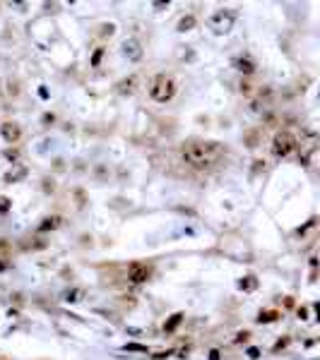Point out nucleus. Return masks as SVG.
Listing matches in <instances>:
<instances>
[{
    "instance_id": "nucleus-16",
    "label": "nucleus",
    "mask_w": 320,
    "mask_h": 360,
    "mask_svg": "<svg viewBox=\"0 0 320 360\" xmlns=\"http://www.w3.org/2000/svg\"><path fill=\"white\" fill-rule=\"evenodd\" d=\"M123 348L125 351H137V353H147V346H140V343H125Z\"/></svg>"
},
{
    "instance_id": "nucleus-28",
    "label": "nucleus",
    "mask_w": 320,
    "mask_h": 360,
    "mask_svg": "<svg viewBox=\"0 0 320 360\" xmlns=\"http://www.w3.org/2000/svg\"><path fill=\"white\" fill-rule=\"evenodd\" d=\"M7 269V262H2V259H0V271H5Z\"/></svg>"
},
{
    "instance_id": "nucleus-2",
    "label": "nucleus",
    "mask_w": 320,
    "mask_h": 360,
    "mask_svg": "<svg viewBox=\"0 0 320 360\" xmlns=\"http://www.w3.org/2000/svg\"><path fill=\"white\" fill-rule=\"evenodd\" d=\"M150 94H152V99L159 101V104L171 101L173 94H176V82H173V77H171V74H157V77L152 79Z\"/></svg>"
},
{
    "instance_id": "nucleus-9",
    "label": "nucleus",
    "mask_w": 320,
    "mask_h": 360,
    "mask_svg": "<svg viewBox=\"0 0 320 360\" xmlns=\"http://www.w3.org/2000/svg\"><path fill=\"white\" fill-rule=\"evenodd\" d=\"M27 173H29V171H27V166H22V163H15V166H12V168L5 173V182H10V185H12V182H19V180L27 178Z\"/></svg>"
},
{
    "instance_id": "nucleus-14",
    "label": "nucleus",
    "mask_w": 320,
    "mask_h": 360,
    "mask_svg": "<svg viewBox=\"0 0 320 360\" xmlns=\"http://www.w3.org/2000/svg\"><path fill=\"white\" fill-rule=\"evenodd\" d=\"M183 322V315H181V312H176V315H171V320L166 324H164V331H173V329H176V326H178V324Z\"/></svg>"
},
{
    "instance_id": "nucleus-26",
    "label": "nucleus",
    "mask_w": 320,
    "mask_h": 360,
    "mask_svg": "<svg viewBox=\"0 0 320 360\" xmlns=\"http://www.w3.org/2000/svg\"><path fill=\"white\" fill-rule=\"evenodd\" d=\"M5 156H7V159H10V161H15V159H17V151H7V154H5Z\"/></svg>"
},
{
    "instance_id": "nucleus-6",
    "label": "nucleus",
    "mask_w": 320,
    "mask_h": 360,
    "mask_svg": "<svg viewBox=\"0 0 320 360\" xmlns=\"http://www.w3.org/2000/svg\"><path fill=\"white\" fill-rule=\"evenodd\" d=\"M128 279L132 284H145L150 279V267L147 264H140V262H132L130 269H128Z\"/></svg>"
},
{
    "instance_id": "nucleus-21",
    "label": "nucleus",
    "mask_w": 320,
    "mask_h": 360,
    "mask_svg": "<svg viewBox=\"0 0 320 360\" xmlns=\"http://www.w3.org/2000/svg\"><path fill=\"white\" fill-rule=\"evenodd\" d=\"M248 358L258 360V358H260V351H258V348H248Z\"/></svg>"
},
{
    "instance_id": "nucleus-24",
    "label": "nucleus",
    "mask_w": 320,
    "mask_h": 360,
    "mask_svg": "<svg viewBox=\"0 0 320 360\" xmlns=\"http://www.w3.org/2000/svg\"><path fill=\"white\" fill-rule=\"evenodd\" d=\"M111 34H113V24H106L104 32H101V36H111Z\"/></svg>"
},
{
    "instance_id": "nucleus-18",
    "label": "nucleus",
    "mask_w": 320,
    "mask_h": 360,
    "mask_svg": "<svg viewBox=\"0 0 320 360\" xmlns=\"http://www.w3.org/2000/svg\"><path fill=\"white\" fill-rule=\"evenodd\" d=\"M207 360H222V351L219 348H212L207 353Z\"/></svg>"
},
{
    "instance_id": "nucleus-10",
    "label": "nucleus",
    "mask_w": 320,
    "mask_h": 360,
    "mask_svg": "<svg viewBox=\"0 0 320 360\" xmlns=\"http://www.w3.org/2000/svg\"><path fill=\"white\" fill-rule=\"evenodd\" d=\"M234 68L241 72V74H253V72H255V63H253V58H248V55H239V58L234 60Z\"/></svg>"
},
{
    "instance_id": "nucleus-20",
    "label": "nucleus",
    "mask_w": 320,
    "mask_h": 360,
    "mask_svg": "<svg viewBox=\"0 0 320 360\" xmlns=\"http://www.w3.org/2000/svg\"><path fill=\"white\" fill-rule=\"evenodd\" d=\"M245 279H248V281H241V284H239V286H241V288H245V290H248V288H253V286H255V281H253V276H245Z\"/></svg>"
},
{
    "instance_id": "nucleus-1",
    "label": "nucleus",
    "mask_w": 320,
    "mask_h": 360,
    "mask_svg": "<svg viewBox=\"0 0 320 360\" xmlns=\"http://www.w3.org/2000/svg\"><path fill=\"white\" fill-rule=\"evenodd\" d=\"M224 154L222 144L217 142H200V140H193L183 146V159L186 163H190L193 168H207L212 163H217V159Z\"/></svg>"
},
{
    "instance_id": "nucleus-7",
    "label": "nucleus",
    "mask_w": 320,
    "mask_h": 360,
    "mask_svg": "<svg viewBox=\"0 0 320 360\" xmlns=\"http://www.w3.org/2000/svg\"><path fill=\"white\" fill-rule=\"evenodd\" d=\"M0 135H2V140L7 144H15L22 137V130H19L17 123H2L0 125Z\"/></svg>"
},
{
    "instance_id": "nucleus-5",
    "label": "nucleus",
    "mask_w": 320,
    "mask_h": 360,
    "mask_svg": "<svg viewBox=\"0 0 320 360\" xmlns=\"http://www.w3.org/2000/svg\"><path fill=\"white\" fill-rule=\"evenodd\" d=\"M120 53L125 55L128 60L137 63V60L142 58V46H140V41H137V38H125V41L120 43Z\"/></svg>"
},
{
    "instance_id": "nucleus-12",
    "label": "nucleus",
    "mask_w": 320,
    "mask_h": 360,
    "mask_svg": "<svg viewBox=\"0 0 320 360\" xmlns=\"http://www.w3.org/2000/svg\"><path fill=\"white\" fill-rule=\"evenodd\" d=\"M84 298V290L82 288H68L65 293H63V300L65 303H80Z\"/></svg>"
},
{
    "instance_id": "nucleus-23",
    "label": "nucleus",
    "mask_w": 320,
    "mask_h": 360,
    "mask_svg": "<svg viewBox=\"0 0 320 360\" xmlns=\"http://www.w3.org/2000/svg\"><path fill=\"white\" fill-rule=\"evenodd\" d=\"M171 353H173V351H161V353H157L154 358H157V360H164V358H169Z\"/></svg>"
},
{
    "instance_id": "nucleus-8",
    "label": "nucleus",
    "mask_w": 320,
    "mask_h": 360,
    "mask_svg": "<svg viewBox=\"0 0 320 360\" xmlns=\"http://www.w3.org/2000/svg\"><path fill=\"white\" fill-rule=\"evenodd\" d=\"M137 89V77L130 74V77H125V79H120L118 84H116V91L120 94V96H132Z\"/></svg>"
},
{
    "instance_id": "nucleus-11",
    "label": "nucleus",
    "mask_w": 320,
    "mask_h": 360,
    "mask_svg": "<svg viewBox=\"0 0 320 360\" xmlns=\"http://www.w3.org/2000/svg\"><path fill=\"white\" fill-rule=\"evenodd\" d=\"M60 216H48V218H43V223H39V231L41 233H46V231H56L58 226H60Z\"/></svg>"
},
{
    "instance_id": "nucleus-4",
    "label": "nucleus",
    "mask_w": 320,
    "mask_h": 360,
    "mask_svg": "<svg viewBox=\"0 0 320 360\" xmlns=\"http://www.w3.org/2000/svg\"><path fill=\"white\" fill-rule=\"evenodd\" d=\"M207 24L214 34H226V32H231V27H234V12H231V10H217V12L209 17Z\"/></svg>"
},
{
    "instance_id": "nucleus-22",
    "label": "nucleus",
    "mask_w": 320,
    "mask_h": 360,
    "mask_svg": "<svg viewBox=\"0 0 320 360\" xmlns=\"http://www.w3.org/2000/svg\"><path fill=\"white\" fill-rule=\"evenodd\" d=\"M101 53H104V51H101V48H96V53H94V58H92V65H99V60H101Z\"/></svg>"
},
{
    "instance_id": "nucleus-17",
    "label": "nucleus",
    "mask_w": 320,
    "mask_h": 360,
    "mask_svg": "<svg viewBox=\"0 0 320 360\" xmlns=\"http://www.w3.org/2000/svg\"><path fill=\"white\" fill-rule=\"evenodd\" d=\"M10 207H12V202L7 197H0V214H7L10 212Z\"/></svg>"
},
{
    "instance_id": "nucleus-27",
    "label": "nucleus",
    "mask_w": 320,
    "mask_h": 360,
    "mask_svg": "<svg viewBox=\"0 0 320 360\" xmlns=\"http://www.w3.org/2000/svg\"><path fill=\"white\" fill-rule=\"evenodd\" d=\"M241 91H243V94H250V84H245L243 82V84H241Z\"/></svg>"
},
{
    "instance_id": "nucleus-3",
    "label": "nucleus",
    "mask_w": 320,
    "mask_h": 360,
    "mask_svg": "<svg viewBox=\"0 0 320 360\" xmlns=\"http://www.w3.org/2000/svg\"><path fill=\"white\" fill-rule=\"evenodd\" d=\"M294 146H296V137L289 132V130H282V132H277L275 135V140H272V154L275 156H289L291 151H294Z\"/></svg>"
},
{
    "instance_id": "nucleus-19",
    "label": "nucleus",
    "mask_w": 320,
    "mask_h": 360,
    "mask_svg": "<svg viewBox=\"0 0 320 360\" xmlns=\"http://www.w3.org/2000/svg\"><path fill=\"white\" fill-rule=\"evenodd\" d=\"M248 336H250V334H248V331H239V334H236V339H234V341H236V343H245V341H248Z\"/></svg>"
},
{
    "instance_id": "nucleus-25",
    "label": "nucleus",
    "mask_w": 320,
    "mask_h": 360,
    "mask_svg": "<svg viewBox=\"0 0 320 360\" xmlns=\"http://www.w3.org/2000/svg\"><path fill=\"white\" fill-rule=\"evenodd\" d=\"M43 123H53V113H46L43 115Z\"/></svg>"
},
{
    "instance_id": "nucleus-15",
    "label": "nucleus",
    "mask_w": 320,
    "mask_h": 360,
    "mask_svg": "<svg viewBox=\"0 0 320 360\" xmlns=\"http://www.w3.org/2000/svg\"><path fill=\"white\" fill-rule=\"evenodd\" d=\"M277 320V312H260V317H258V322L260 324H267V322H275Z\"/></svg>"
},
{
    "instance_id": "nucleus-13",
    "label": "nucleus",
    "mask_w": 320,
    "mask_h": 360,
    "mask_svg": "<svg viewBox=\"0 0 320 360\" xmlns=\"http://www.w3.org/2000/svg\"><path fill=\"white\" fill-rule=\"evenodd\" d=\"M195 24H198L195 15H186V17L178 19V27H176V29H178V32H190V29H193Z\"/></svg>"
}]
</instances>
